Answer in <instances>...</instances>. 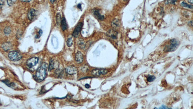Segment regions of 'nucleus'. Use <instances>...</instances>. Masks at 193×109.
Listing matches in <instances>:
<instances>
[{
	"mask_svg": "<svg viewBox=\"0 0 193 109\" xmlns=\"http://www.w3.org/2000/svg\"><path fill=\"white\" fill-rule=\"evenodd\" d=\"M20 1L23 2H30L31 0H20Z\"/></svg>",
	"mask_w": 193,
	"mask_h": 109,
	"instance_id": "obj_26",
	"label": "nucleus"
},
{
	"mask_svg": "<svg viewBox=\"0 0 193 109\" xmlns=\"http://www.w3.org/2000/svg\"><path fill=\"white\" fill-rule=\"evenodd\" d=\"M156 80V77L155 76H149L147 78V81L149 82H152Z\"/></svg>",
	"mask_w": 193,
	"mask_h": 109,
	"instance_id": "obj_19",
	"label": "nucleus"
},
{
	"mask_svg": "<svg viewBox=\"0 0 193 109\" xmlns=\"http://www.w3.org/2000/svg\"><path fill=\"white\" fill-rule=\"evenodd\" d=\"M176 2V0H166V4H175Z\"/></svg>",
	"mask_w": 193,
	"mask_h": 109,
	"instance_id": "obj_22",
	"label": "nucleus"
},
{
	"mask_svg": "<svg viewBox=\"0 0 193 109\" xmlns=\"http://www.w3.org/2000/svg\"><path fill=\"white\" fill-rule=\"evenodd\" d=\"M124 1H126V0H124Z\"/></svg>",
	"mask_w": 193,
	"mask_h": 109,
	"instance_id": "obj_33",
	"label": "nucleus"
},
{
	"mask_svg": "<svg viewBox=\"0 0 193 109\" xmlns=\"http://www.w3.org/2000/svg\"><path fill=\"white\" fill-rule=\"evenodd\" d=\"M61 29L63 31H65L68 29V25L65 18H63L61 21Z\"/></svg>",
	"mask_w": 193,
	"mask_h": 109,
	"instance_id": "obj_12",
	"label": "nucleus"
},
{
	"mask_svg": "<svg viewBox=\"0 0 193 109\" xmlns=\"http://www.w3.org/2000/svg\"><path fill=\"white\" fill-rule=\"evenodd\" d=\"M47 64L44 63L38 68L34 78L38 82H41L44 80L47 74Z\"/></svg>",
	"mask_w": 193,
	"mask_h": 109,
	"instance_id": "obj_1",
	"label": "nucleus"
},
{
	"mask_svg": "<svg viewBox=\"0 0 193 109\" xmlns=\"http://www.w3.org/2000/svg\"><path fill=\"white\" fill-rule=\"evenodd\" d=\"M52 44L55 48H56L57 47L58 45V42L57 39L56 37H55V36L52 37Z\"/></svg>",
	"mask_w": 193,
	"mask_h": 109,
	"instance_id": "obj_14",
	"label": "nucleus"
},
{
	"mask_svg": "<svg viewBox=\"0 0 193 109\" xmlns=\"http://www.w3.org/2000/svg\"><path fill=\"white\" fill-rule=\"evenodd\" d=\"M66 72L69 75H74L77 73V69L74 66H69L66 68Z\"/></svg>",
	"mask_w": 193,
	"mask_h": 109,
	"instance_id": "obj_7",
	"label": "nucleus"
},
{
	"mask_svg": "<svg viewBox=\"0 0 193 109\" xmlns=\"http://www.w3.org/2000/svg\"><path fill=\"white\" fill-rule=\"evenodd\" d=\"M11 28L9 27H6L4 30V33H5L6 34H9L11 33Z\"/></svg>",
	"mask_w": 193,
	"mask_h": 109,
	"instance_id": "obj_17",
	"label": "nucleus"
},
{
	"mask_svg": "<svg viewBox=\"0 0 193 109\" xmlns=\"http://www.w3.org/2000/svg\"><path fill=\"white\" fill-rule=\"evenodd\" d=\"M112 26L114 27H117L119 26V21L118 20H114L113 22H112Z\"/></svg>",
	"mask_w": 193,
	"mask_h": 109,
	"instance_id": "obj_20",
	"label": "nucleus"
},
{
	"mask_svg": "<svg viewBox=\"0 0 193 109\" xmlns=\"http://www.w3.org/2000/svg\"><path fill=\"white\" fill-rule=\"evenodd\" d=\"M78 7L79 8L81 9V4H79L78 6Z\"/></svg>",
	"mask_w": 193,
	"mask_h": 109,
	"instance_id": "obj_31",
	"label": "nucleus"
},
{
	"mask_svg": "<svg viewBox=\"0 0 193 109\" xmlns=\"http://www.w3.org/2000/svg\"><path fill=\"white\" fill-rule=\"evenodd\" d=\"M17 1V0H7V4L9 6H12L14 5Z\"/></svg>",
	"mask_w": 193,
	"mask_h": 109,
	"instance_id": "obj_18",
	"label": "nucleus"
},
{
	"mask_svg": "<svg viewBox=\"0 0 193 109\" xmlns=\"http://www.w3.org/2000/svg\"><path fill=\"white\" fill-rule=\"evenodd\" d=\"M188 1L190 4L192 5L193 4V0H188Z\"/></svg>",
	"mask_w": 193,
	"mask_h": 109,
	"instance_id": "obj_28",
	"label": "nucleus"
},
{
	"mask_svg": "<svg viewBox=\"0 0 193 109\" xmlns=\"http://www.w3.org/2000/svg\"><path fill=\"white\" fill-rule=\"evenodd\" d=\"M161 108H162V109H168V107H166V106H162V107H161L159 108V109H161Z\"/></svg>",
	"mask_w": 193,
	"mask_h": 109,
	"instance_id": "obj_29",
	"label": "nucleus"
},
{
	"mask_svg": "<svg viewBox=\"0 0 193 109\" xmlns=\"http://www.w3.org/2000/svg\"><path fill=\"white\" fill-rule=\"evenodd\" d=\"M85 87H86V88H89L90 86L89 84H86L85 85Z\"/></svg>",
	"mask_w": 193,
	"mask_h": 109,
	"instance_id": "obj_27",
	"label": "nucleus"
},
{
	"mask_svg": "<svg viewBox=\"0 0 193 109\" xmlns=\"http://www.w3.org/2000/svg\"><path fill=\"white\" fill-rule=\"evenodd\" d=\"M8 57L11 61H18L21 59L22 55L21 53L18 51H12L9 53Z\"/></svg>",
	"mask_w": 193,
	"mask_h": 109,
	"instance_id": "obj_3",
	"label": "nucleus"
},
{
	"mask_svg": "<svg viewBox=\"0 0 193 109\" xmlns=\"http://www.w3.org/2000/svg\"><path fill=\"white\" fill-rule=\"evenodd\" d=\"M1 105H2V102H1V99H0V106H1Z\"/></svg>",
	"mask_w": 193,
	"mask_h": 109,
	"instance_id": "obj_32",
	"label": "nucleus"
},
{
	"mask_svg": "<svg viewBox=\"0 0 193 109\" xmlns=\"http://www.w3.org/2000/svg\"><path fill=\"white\" fill-rule=\"evenodd\" d=\"M73 44V41L72 38H69L67 41V45L68 47H71Z\"/></svg>",
	"mask_w": 193,
	"mask_h": 109,
	"instance_id": "obj_21",
	"label": "nucleus"
},
{
	"mask_svg": "<svg viewBox=\"0 0 193 109\" xmlns=\"http://www.w3.org/2000/svg\"><path fill=\"white\" fill-rule=\"evenodd\" d=\"M42 34H43V32H42V30H40L39 31V32H38V36H36V38H39V37H40V36L42 35Z\"/></svg>",
	"mask_w": 193,
	"mask_h": 109,
	"instance_id": "obj_25",
	"label": "nucleus"
},
{
	"mask_svg": "<svg viewBox=\"0 0 193 109\" xmlns=\"http://www.w3.org/2000/svg\"><path fill=\"white\" fill-rule=\"evenodd\" d=\"M83 60H84V57L83 55V54L80 51L77 52L76 53L75 55V60L77 62V63L81 64L83 62Z\"/></svg>",
	"mask_w": 193,
	"mask_h": 109,
	"instance_id": "obj_9",
	"label": "nucleus"
},
{
	"mask_svg": "<svg viewBox=\"0 0 193 109\" xmlns=\"http://www.w3.org/2000/svg\"><path fill=\"white\" fill-rule=\"evenodd\" d=\"M107 35L112 39H116L117 37L118 33L114 30H110L107 33Z\"/></svg>",
	"mask_w": 193,
	"mask_h": 109,
	"instance_id": "obj_8",
	"label": "nucleus"
},
{
	"mask_svg": "<svg viewBox=\"0 0 193 109\" xmlns=\"http://www.w3.org/2000/svg\"><path fill=\"white\" fill-rule=\"evenodd\" d=\"M83 24L82 22L79 23L77 25V26L76 27L74 31V33L73 34V35L75 37H77L79 36V35L80 33V32L82 30V28L83 27Z\"/></svg>",
	"mask_w": 193,
	"mask_h": 109,
	"instance_id": "obj_6",
	"label": "nucleus"
},
{
	"mask_svg": "<svg viewBox=\"0 0 193 109\" xmlns=\"http://www.w3.org/2000/svg\"><path fill=\"white\" fill-rule=\"evenodd\" d=\"M39 61V59L37 57H32L29 59L26 63V65L29 68H32L36 66Z\"/></svg>",
	"mask_w": 193,
	"mask_h": 109,
	"instance_id": "obj_4",
	"label": "nucleus"
},
{
	"mask_svg": "<svg viewBox=\"0 0 193 109\" xmlns=\"http://www.w3.org/2000/svg\"><path fill=\"white\" fill-rule=\"evenodd\" d=\"M2 48L5 51H8L12 48V45L10 42H6L2 45Z\"/></svg>",
	"mask_w": 193,
	"mask_h": 109,
	"instance_id": "obj_11",
	"label": "nucleus"
},
{
	"mask_svg": "<svg viewBox=\"0 0 193 109\" xmlns=\"http://www.w3.org/2000/svg\"><path fill=\"white\" fill-rule=\"evenodd\" d=\"M50 1L52 4H54L56 0H50Z\"/></svg>",
	"mask_w": 193,
	"mask_h": 109,
	"instance_id": "obj_30",
	"label": "nucleus"
},
{
	"mask_svg": "<svg viewBox=\"0 0 193 109\" xmlns=\"http://www.w3.org/2000/svg\"><path fill=\"white\" fill-rule=\"evenodd\" d=\"M94 15H95V16L99 20H102L104 19L105 17L104 16L101 15L100 12L99 10L98 9H96L94 11Z\"/></svg>",
	"mask_w": 193,
	"mask_h": 109,
	"instance_id": "obj_10",
	"label": "nucleus"
},
{
	"mask_svg": "<svg viewBox=\"0 0 193 109\" xmlns=\"http://www.w3.org/2000/svg\"><path fill=\"white\" fill-rule=\"evenodd\" d=\"M179 42L176 39H172L170 41V43L165 48V50L168 52H171L175 51L179 46Z\"/></svg>",
	"mask_w": 193,
	"mask_h": 109,
	"instance_id": "obj_2",
	"label": "nucleus"
},
{
	"mask_svg": "<svg viewBox=\"0 0 193 109\" xmlns=\"http://www.w3.org/2000/svg\"><path fill=\"white\" fill-rule=\"evenodd\" d=\"M5 0H0V9L2 8L5 4Z\"/></svg>",
	"mask_w": 193,
	"mask_h": 109,
	"instance_id": "obj_24",
	"label": "nucleus"
},
{
	"mask_svg": "<svg viewBox=\"0 0 193 109\" xmlns=\"http://www.w3.org/2000/svg\"><path fill=\"white\" fill-rule=\"evenodd\" d=\"M35 14H36L35 10L34 9H31L29 11V13L28 14V17L29 19L30 20H32L34 19V17H35Z\"/></svg>",
	"mask_w": 193,
	"mask_h": 109,
	"instance_id": "obj_13",
	"label": "nucleus"
},
{
	"mask_svg": "<svg viewBox=\"0 0 193 109\" xmlns=\"http://www.w3.org/2000/svg\"><path fill=\"white\" fill-rule=\"evenodd\" d=\"M108 72V71L105 69H93L91 71V73L93 75L96 76H99L101 75H106Z\"/></svg>",
	"mask_w": 193,
	"mask_h": 109,
	"instance_id": "obj_5",
	"label": "nucleus"
},
{
	"mask_svg": "<svg viewBox=\"0 0 193 109\" xmlns=\"http://www.w3.org/2000/svg\"><path fill=\"white\" fill-rule=\"evenodd\" d=\"M56 22H57V23L58 24H59L60 23V22H61V20L60 14L59 13H58V14L56 15Z\"/></svg>",
	"mask_w": 193,
	"mask_h": 109,
	"instance_id": "obj_23",
	"label": "nucleus"
},
{
	"mask_svg": "<svg viewBox=\"0 0 193 109\" xmlns=\"http://www.w3.org/2000/svg\"><path fill=\"white\" fill-rule=\"evenodd\" d=\"M181 6L183 7H185L188 8H190V9H192L193 8V6L187 4V3H185V2H182L181 3Z\"/></svg>",
	"mask_w": 193,
	"mask_h": 109,
	"instance_id": "obj_15",
	"label": "nucleus"
},
{
	"mask_svg": "<svg viewBox=\"0 0 193 109\" xmlns=\"http://www.w3.org/2000/svg\"><path fill=\"white\" fill-rule=\"evenodd\" d=\"M54 63L53 60L52 59L50 61V64H49V68H48L49 70V71L52 70V69H53L54 68Z\"/></svg>",
	"mask_w": 193,
	"mask_h": 109,
	"instance_id": "obj_16",
	"label": "nucleus"
}]
</instances>
